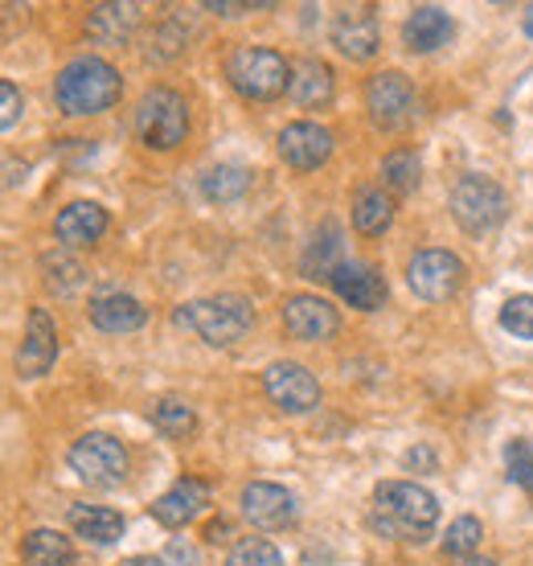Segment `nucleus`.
I'll list each match as a JSON object with an SVG mask.
<instances>
[{
  "label": "nucleus",
  "mask_w": 533,
  "mask_h": 566,
  "mask_svg": "<svg viewBox=\"0 0 533 566\" xmlns=\"http://www.w3.org/2000/svg\"><path fill=\"white\" fill-rule=\"evenodd\" d=\"M439 522V501L415 481H382L374 489V530L394 542H427Z\"/></svg>",
  "instance_id": "f257e3e1"
},
{
  "label": "nucleus",
  "mask_w": 533,
  "mask_h": 566,
  "mask_svg": "<svg viewBox=\"0 0 533 566\" xmlns=\"http://www.w3.org/2000/svg\"><path fill=\"white\" fill-rule=\"evenodd\" d=\"M177 328L194 333L197 340H206L213 349H230L239 345L254 325V308L247 296H234V292H218V296H201L189 300L173 312Z\"/></svg>",
  "instance_id": "f03ea898"
},
{
  "label": "nucleus",
  "mask_w": 533,
  "mask_h": 566,
  "mask_svg": "<svg viewBox=\"0 0 533 566\" xmlns=\"http://www.w3.org/2000/svg\"><path fill=\"white\" fill-rule=\"evenodd\" d=\"M124 95L119 71L103 57H74L62 66V74L54 78V99L66 115H98L115 107Z\"/></svg>",
  "instance_id": "7ed1b4c3"
},
{
  "label": "nucleus",
  "mask_w": 533,
  "mask_h": 566,
  "mask_svg": "<svg viewBox=\"0 0 533 566\" xmlns=\"http://www.w3.org/2000/svg\"><path fill=\"white\" fill-rule=\"evenodd\" d=\"M226 78L242 99L271 103L292 86V62L271 45H239L226 57Z\"/></svg>",
  "instance_id": "20e7f679"
},
{
  "label": "nucleus",
  "mask_w": 533,
  "mask_h": 566,
  "mask_svg": "<svg viewBox=\"0 0 533 566\" xmlns=\"http://www.w3.org/2000/svg\"><path fill=\"white\" fill-rule=\"evenodd\" d=\"M136 136H140L144 148H156V153H173L177 144H185L189 107H185L181 95L169 86L144 91V99L136 103Z\"/></svg>",
  "instance_id": "39448f33"
},
{
  "label": "nucleus",
  "mask_w": 533,
  "mask_h": 566,
  "mask_svg": "<svg viewBox=\"0 0 533 566\" xmlns=\"http://www.w3.org/2000/svg\"><path fill=\"white\" fill-rule=\"evenodd\" d=\"M509 213V193L492 177H480V172H468L456 181L451 189V218L460 222L463 234H489L505 222Z\"/></svg>",
  "instance_id": "423d86ee"
},
{
  "label": "nucleus",
  "mask_w": 533,
  "mask_h": 566,
  "mask_svg": "<svg viewBox=\"0 0 533 566\" xmlns=\"http://www.w3.org/2000/svg\"><path fill=\"white\" fill-rule=\"evenodd\" d=\"M71 468L74 476L91 489H115L127 476V448L115 436L103 431H86L71 448Z\"/></svg>",
  "instance_id": "0eeeda50"
},
{
  "label": "nucleus",
  "mask_w": 533,
  "mask_h": 566,
  "mask_svg": "<svg viewBox=\"0 0 533 566\" xmlns=\"http://www.w3.org/2000/svg\"><path fill=\"white\" fill-rule=\"evenodd\" d=\"M407 283L419 300H427V304H443V300H451L456 292H460V283H463L460 255L439 251V247H427V251H419V255L410 259Z\"/></svg>",
  "instance_id": "6e6552de"
},
{
  "label": "nucleus",
  "mask_w": 533,
  "mask_h": 566,
  "mask_svg": "<svg viewBox=\"0 0 533 566\" xmlns=\"http://www.w3.org/2000/svg\"><path fill=\"white\" fill-rule=\"evenodd\" d=\"M415 86H410L407 74L398 71H382L365 83V107L374 115L378 128H403L415 119Z\"/></svg>",
  "instance_id": "1a4fd4ad"
},
{
  "label": "nucleus",
  "mask_w": 533,
  "mask_h": 566,
  "mask_svg": "<svg viewBox=\"0 0 533 566\" xmlns=\"http://www.w3.org/2000/svg\"><path fill=\"white\" fill-rule=\"evenodd\" d=\"M263 390H266V398L288 415H304L321 402V382H316V374H309L300 361H275V366H266Z\"/></svg>",
  "instance_id": "9d476101"
},
{
  "label": "nucleus",
  "mask_w": 533,
  "mask_h": 566,
  "mask_svg": "<svg viewBox=\"0 0 533 566\" xmlns=\"http://www.w3.org/2000/svg\"><path fill=\"white\" fill-rule=\"evenodd\" d=\"M275 148H280L283 165H292L295 172H312V169H321L324 160L333 156L337 140H333V132L324 128V124L295 119V124H288V128L280 132Z\"/></svg>",
  "instance_id": "9b49d317"
},
{
  "label": "nucleus",
  "mask_w": 533,
  "mask_h": 566,
  "mask_svg": "<svg viewBox=\"0 0 533 566\" xmlns=\"http://www.w3.org/2000/svg\"><path fill=\"white\" fill-rule=\"evenodd\" d=\"M283 328L292 333L295 340H328L337 337L341 328V312L328 304V300L312 296V292H300V296H288L283 300Z\"/></svg>",
  "instance_id": "f8f14e48"
},
{
  "label": "nucleus",
  "mask_w": 533,
  "mask_h": 566,
  "mask_svg": "<svg viewBox=\"0 0 533 566\" xmlns=\"http://www.w3.org/2000/svg\"><path fill=\"white\" fill-rule=\"evenodd\" d=\"M242 517L263 534H280L295 522V496L283 484L254 481L242 489Z\"/></svg>",
  "instance_id": "ddd939ff"
},
{
  "label": "nucleus",
  "mask_w": 533,
  "mask_h": 566,
  "mask_svg": "<svg viewBox=\"0 0 533 566\" xmlns=\"http://www.w3.org/2000/svg\"><path fill=\"white\" fill-rule=\"evenodd\" d=\"M58 361V328L45 308H33L25 321V340L17 349V374L21 378H45Z\"/></svg>",
  "instance_id": "4468645a"
},
{
  "label": "nucleus",
  "mask_w": 533,
  "mask_h": 566,
  "mask_svg": "<svg viewBox=\"0 0 533 566\" xmlns=\"http://www.w3.org/2000/svg\"><path fill=\"white\" fill-rule=\"evenodd\" d=\"M328 283H333V292H337L341 304H349V308H357V312H374V308H382V300H386L382 271L369 268V263H357V259H345Z\"/></svg>",
  "instance_id": "2eb2a0df"
},
{
  "label": "nucleus",
  "mask_w": 533,
  "mask_h": 566,
  "mask_svg": "<svg viewBox=\"0 0 533 566\" xmlns=\"http://www.w3.org/2000/svg\"><path fill=\"white\" fill-rule=\"evenodd\" d=\"M333 45L349 62H369V57L382 50V29L378 17L369 9H345V13L333 21Z\"/></svg>",
  "instance_id": "dca6fc26"
},
{
  "label": "nucleus",
  "mask_w": 533,
  "mask_h": 566,
  "mask_svg": "<svg viewBox=\"0 0 533 566\" xmlns=\"http://www.w3.org/2000/svg\"><path fill=\"white\" fill-rule=\"evenodd\" d=\"M206 505H210V489H206V481H197V476H181L169 493H160L153 501V517L165 525V530H181V525L194 522Z\"/></svg>",
  "instance_id": "f3484780"
},
{
  "label": "nucleus",
  "mask_w": 533,
  "mask_h": 566,
  "mask_svg": "<svg viewBox=\"0 0 533 566\" xmlns=\"http://www.w3.org/2000/svg\"><path fill=\"white\" fill-rule=\"evenodd\" d=\"M107 227H112V218L95 201H71L54 218V234L62 247H91V242H98L107 234Z\"/></svg>",
  "instance_id": "a211bd4d"
},
{
  "label": "nucleus",
  "mask_w": 533,
  "mask_h": 566,
  "mask_svg": "<svg viewBox=\"0 0 533 566\" xmlns=\"http://www.w3.org/2000/svg\"><path fill=\"white\" fill-rule=\"evenodd\" d=\"M288 99L304 112L328 107L333 103V71L324 66L321 57H300L292 62V86H288Z\"/></svg>",
  "instance_id": "6ab92c4d"
},
{
  "label": "nucleus",
  "mask_w": 533,
  "mask_h": 566,
  "mask_svg": "<svg viewBox=\"0 0 533 566\" xmlns=\"http://www.w3.org/2000/svg\"><path fill=\"white\" fill-rule=\"evenodd\" d=\"M91 321L103 333H136L148 321V308H144L136 296H124V292H103V296L91 300Z\"/></svg>",
  "instance_id": "aec40b11"
},
{
  "label": "nucleus",
  "mask_w": 533,
  "mask_h": 566,
  "mask_svg": "<svg viewBox=\"0 0 533 566\" xmlns=\"http://www.w3.org/2000/svg\"><path fill=\"white\" fill-rule=\"evenodd\" d=\"M451 38V17L436 4H422L415 13L407 17V25H403V45H407L410 54H431L439 45Z\"/></svg>",
  "instance_id": "412c9836"
},
{
  "label": "nucleus",
  "mask_w": 533,
  "mask_h": 566,
  "mask_svg": "<svg viewBox=\"0 0 533 566\" xmlns=\"http://www.w3.org/2000/svg\"><path fill=\"white\" fill-rule=\"evenodd\" d=\"M140 25V4H98L95 13L86 17V38L103 45H119L127 42Z\"/></svg>",
  "instance_id": "4be33fe9"
},
{
  "label": "nucleus",
  "mask_w": 533,
  "mask_h": 566,
  "mask_svg": "<svg viewBox=\"0 0 533 566\" xmlns=\"http://www.w3.org/2000/svg\"><path fill=\"white\" fill-rule=\"evenodd\" d=\"M66 522L79 538L95 542V546H112V542L124 538V517L107 505H71Z\"/></svg>",
  "instance_id": "5701e85b"
},
{
  "label": "nucleus",
  "mask_w": 533,
  "mask_h": 566,
  "mask_svg": "<svg viewBox=\"0 0 533 566\" xmlns=\"http://www.w3.org/2000/svg\"><path fill=\"white\" fill-rule=\"evenodd\" d=\"M394 222V198L386 189H374V185H365L353 193V227L362 230L365 239H378L386 234Z\"/></svg>",
  "instance_id": "b1692460"
},
{
  "label": "nucleus",
  "mask_w": 533,
  "mask_h": 566,
  "mask_svg": "<svg viewBox=\"0 0 533 566\" xmlns=\"http://www.w3.org/2000/svg\"><path fill=\"white\" fill-rule=\"evenodd\" d=\"M341 263H345V247H341V227H337V222H324V227L316 230L312 247L304 251V275H312V280H333Z\"/></svg>",
  "instance_id": "393cba45"
},
{
  "label": "nucleus",
  "mask_w": 533,
  "mask_h": 566,
  "mask_svg": "<svg viewBox=\"0 0 533 566\" xmlns=\"http://www.w3.org/2000/svg\"><path fill=\"white\" fill-rule=\"evenodd\" d=\"M21 558L29 566H74V546L58 530H29L21 542Z\"/></svg>",
  "instance_id": "a878e982"
},
{
  "label": "nucleus",
  "mask_w": 533,
  "mask_h": 566,
  "mask_svg": "<svg viewBox=\"0 0 533 566\" xmlns=\"http://www.w3.org/2000/svg\"><path fill=\"white\" fill-rule=\"evenodd\" d=\"M251 189V169H242V165H213V169L201 172V193L206 201H239L242 193Z\"/></svg>",
  "instance_id": "bb28decb"
},
{
  "label": "nucleus",
  "mask_w": 533,
  "mask_h": 566,
  "mask_svg": "<svg viewBox=\"0 0 533 566\" xmlns=\"http://www.w3.org/2000/svg\"><path fill=\"white\" fill-rule=\"evenodd\" d=\"M153 427L165 439H189L197 431V415H194V407H189L185 398L165 395L153 407Z\"/></svg>",
  "instance_id": "cd10ccee"
},
{
  "label": "nucleus",
  "mask_w": 533,
  "mask_h": 566,
  "mask_svg": "<svg viewBox=\"0 0 533 566\" xmlns=\"http://www.w3.org/2000/svg\"><path fill=\"white\" fill-rule=\"evenodd\" d=\"M419 153L415 148H394V153H386V160H382V181H386V189L390 193H415L419 189Z\"/></svg>",
  "instance_id": "c85d7f7f"
},
{
  "label": "nucleus",
  "mask_w": 533,
  "mask_h": 566,
  "mask_svg": "<svg viewBox=\"0 0 533 566\" xmlns=\"http://www.w3.org/2000/svg\"><path fill=\"white\" fill-rule=\"evenodd\" d=\"M480 538H484V525L463 513V517H456L448 525V534H443V554H451V558H472L480 551Z\"/></svg>",
  "instance_id": "c756f323"
},
{
  "label": "nucleus",
  "mask_w": 533,
  "mask_h": 566,
  "mask_svg": "<svg viewBox=\"0 0 533 566\" xmlns=\"http://www.w3.org/2000/svg\"><path fill=\"white\" fill-rule=\"evenodd\" d=\"M505 472L518 489L533 493V439H513V443H505Z\"/></svg>",
  "instance_id": "7c9ffc66"
},
{
  "label": "nucleus",
  "mask_w": 533,
  "mask_h": 566,
  "mask_svg": "<svg viewBox=\"0 0 533 566\" xmlns=\"http://www.w3.org/2000/svg\"><path fill=\"white\" fill-rule=\"evenodd\" d=\"M226 566H283V554L263 538H242L226 554Z\"/></svg>",
  "instance_id": "2f4dec72"
},
{
  "label": "nucleus",
  "mask_w": 533,
  "mask_h": 566,
  "mask_svg": "<svg viewBox=\"0 0 533 566\" xmlns=\"http://www.w3.org/2000/svg\"><path fill=\"white\" fill-rule=\"evenodd\" d=\"M501 328L518 340H533V296H509L501 304Z\"/></svg>",
  "instance_id": "473e14b6"
},
{
  "label": "nucleus",
  "mask_w": 533,
  "mask_h": 566,
  "mask_svg": "<svg viewBox=\"0 0 533 566\" xmlns=\"http://www.w3.org/2000/svg\"><path fill=\"white\" fill-rule=\"evenodd\" d=\"M42 271H45V283L58 287V292H74L79 283H83V268L66 255H45L42 259Z\"/></svg>",
  "instance_id": "72a5a7b5"
},
{
  "label": "nucleus",
  "mask_w": 533,
  "mask_h": 566,
  "mask_svg": "<svg viewBox=\"0 0 533 566\" xmlns=\"http://www.w3.org/2000/svg\"><path fill=\"white\" fill-rule=\"evenodd\" d=\"M21 112H25V99H21V91H17V83H0V128L9 132L21 119Z\"/></svg>",
  "instance_id": "f704fd0d"
},
{
  "label": "nucleus",
  "mask_w": 533,
  "mask_h": 566,
  "mask_svg": "<svg viewBox=\"0 0 533 566\" xmlns=\"http://www.w3.org/2000/svg\"><path fill=\"white\" fill-rule=\"evenodd\" d=\"M165 566H206L201 551H197L194 542H169V551H165Z\"/></svg>",
  "instance_id": "c9c22d12"
},
{
  "label": "nucleus",
  "mask_w": 533,
  "mask_h": 566,
  "mask_svg": "<svg viewBox=\"0 0 533 566\" xmlns=\"http://www.w3.org/2000/svg\"><path fill=\"white\" fill-rule=\"evenodd\" d=\"M259 9H271V4H242V0H206V13H222V17H239V13H259Z\"/></svg>",
  "instance_id": "e433bc0d"
},
{
  "label": "nucleus",
  "mask_w": 533,
  "mask_h": 566,
  "mask_svg": "<svg viewBox=\"0 0 533 566\" xmlns=\"http://www.w3.org/2000/svg\"><path fill=\"white\" fill-rule=\"evenodd\" d=\"M226 538H230V522H226V517L206 525V542H210V546H218V542H226Z\"/></svg>",
  "instance_id": "4c0bfd02"
},
{
  "label": "nucleus",
  "mask_w": 533,
  "mask_h": 566,
  "mask_svg": "<svg viewBox=\"0 0 533 566\" xmlns=\"http://www.w3.org/2000/svg\"><path fill=\"white\" fill-rule=\"evenodd\" d=\"M119 566H165V558H153V554H136V558H124Z\"/></svg>",
  "instance_id": "58836bf2"
},
{
  "label": "nucleus",
  "mask_w": 533,
  "mask_h": 566,
  "mask_svg": "<svg viewBox=\"0 0 533 566\" xmlns=\"http://www.w3.org/2000/svg\"><path fill=\"white\" fill-rule=\"evenodd\" d=\"M456 566H497L492 558H480V554H472V558H456Z\"/></svg>",
  "instance_id": "ea45409f"
},
{
  "label": "nucleus",
  "mask_w": 533,
  "mask_h": 566,
  "mask_svg": "<svg viewBox=\"0 0 533 566\" xmlns=\"http://www.w3.org/2000/svg\"><path fill=\"white\" fill-rule=\"evenodd\" d=\"M525 29H530V33H533V9H530V21H525Z\"/></svg>",
  "instance_id": "a19ab883"
}]
</instances>
